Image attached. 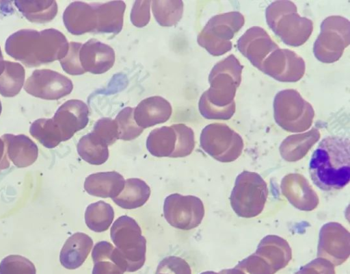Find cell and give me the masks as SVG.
<instances>
[{"mask_svg":"<svg viewBox=\"0 0 350 274\" xmlns=\"http://www.w3.org/2000/svg\"><path fill=\"white\" fill-rule=\"evenodd\" d=\"M68 48L66 36L53 28L39 32L20 29L8 38L5 45L8 55L29 68L61 60Z\"/></svg>","mask_w":350,"mask_h":274,"instance_id":"cell-1","label":"cell"},{"mask_svg":"<svg viewBox=\"0 0 350 274\" xmlns=\"http://www.w3.org/2000/svg\"><path fill=\"white\" fill-rule=\"evenodd\" d=\"M243 66L233 54L217 63L212 68L210 88L201 96L198 108L208 119H230L235 112L234 96L241 81Z\"/></svg>","mask_w":350,"mask_h":274,"instance_id":"cell-2","label":"cell"},{"mask_svg":"<svg viewBox=\"0 0 350 274\" xmlns=\"http://www.w3.org/2000/svg\"><path fill=\"white\" fill-rule=\"evenodd\" d=\"M349 138L327 136L313 152L309 173L313 184L323 191L345 188L350 179Z\"/></svg>","mask_w":350,"mask_h":274,"instance_id":"cell-3","label":"cell"},{"mask_svg":"<svg viewBox=\"0 0 350 274\" xmlns=\"http://www.w3.org/2000/svg\"><path fill=\"white\" fill-rule=\"evenodd\" d=\"M266 20L270 29L286 45L299 47L304 44L313 31L312 21L300 16L291 1H275L266 9Z\"/></svg>","mask_w":350,"mask_h":274,"instance_id":"cell-4","label":"cell"},{"mask_svg":"<svg viewBox=\"0 0 350 274\" xmlns=\"http://www.w3.org/2000/svg\"><path fill=\"white\" fill-rule=\"evenodd\" d=\"M110 236L124 263L126 272L139 270L146 261V240L136 221L126 215L113 223Z\"/></svg>","mask_w":350,"mask_h":274,"instance_id":"cell-5","label":"cell"},{"mask_svg":"<svg viewBox=\"0 0 350 274\" xmlns=\"http://www.w3.org/2000/svg\"><path fill=\"white\" fill-rule=\"evenodd\" d=\"M273 114L276 123L291 132L309 129L314 116L310 103L293 89L283 90L277 93L273 101Z\"/></svg>","mask_w":350,"mask_h":274,"instance_id":"cell-6","label":"cell"},{"mask_svg":"<svg viewBox=\"0 0 350 274\" xmlns=\"http://www.w3.org/2000/svg\"><path fill=\"white\" fill-rule=\"evenodd\" d=\"M244 23L243 14L236 11L214 16L198 34V43L211 55H221L231 50V40Z\"/></svg>","mask_w":350,"mask_h":274,"instance_id":"cell-7","label":"cell"},{"mask_svg":"<svg viewBox=\"0 0 350 274\" xmlns=\"http://www.w3.org/2000/svg\"><path fill=\"white\" fill-rule=\"evenodd\" d=\"M349 21L340 16H330L321 25V33L313 47L315 57L324 63L337 61L350 42Z\"/></svg>","mask_w":350,"mask_h":274,"instance_id":"cell-8","label":"cell"},{"mask_svg":"<svg viewBox=\"0 0 350 274\" xmlns=\"http://www.w3.org/2000/svg\"><path fill=\"white\" fill-rule=\"evenodd\" d=\"M163 210L166 221L173 227L182 230L198 227L204 214V205L200 198L179 193L165 197Z\"/></svg>","mask_w":350,"mask_h":274,"instance_id":"cell-9","label":"cell"},{"mask_svg":"<svg viewBox=\"0 0 350 274\" xmlns=\"http://www.w3.org/2000/svg\"><path fill=\"white\" fill-rule=\"evenodd\" d=\"M73 89L72 81L50 69L35 70L24 84L29 95L46 100H57L69 95Z\"/></svg>","mask_w":350,"mask_h":274,"instance_id":"cell-10","label":"cell"},{"mask_svg":"<svg viewBox=\"0 0 350 274\" xmlns=\"http://www.w3.org/2000/svg\"><path fill=\"white\" fill-rule=\"evenodd\" d=\"M260 71L279 82H295L304 75L306 64L294 51L278 48L265 60Z\"/></svg>","mask_w":350,"mask_h":274,"instance_id":"cell-11","label":"cell"},{"mask_svg":"<svg viewBox=\"0 0 350 274\" xmlns=\"http://www.w3.org/2000/svg\"><path fill=\"white\" fill-rule=\"evenodd\" d=\"M239 51L260 70L265 60L280 48L267 32L260 27L248 29L237 41Z\"/></svg>","mask_w":350,"mask_h":274,"instance_id":"cell-12","label":"cell"},{"mask_svg":"<svg viewBox=\"0 0 350 274\" xmlns=\"http://www.w3.org/2000/svg\"><path fill=\"white\" fill-rule=\"evenodd\" d=\"M200 146L213 158L221 161L223 153L230 147L243 148L241 137L227 125L211 123L206 125L200 134Z\"/></svg>","mask_w":350,"mask_h":274,"instance_id":"cell-13","label":"cell"},{"mask_svg":"<svg viewBox=\"0 0 350 274\" xmlns=\"http://www.w3.org/2000/svg\"><path fill=\"white\" fill-rule=\"evenodd\" d=\"M88 115V108L83 101L70 99L59 107L52 119L65 141L85 127L89 121Z\"/></svg>","mask_w":350,"mask_h":274,"instance_id":"cell-14","label":"cell"},{"mask_svg":"<svg viewBox=\"0 0 350 274\" xmlns=\"http://www.w3.org/2000/svg\"><path fill=\"white\" fill-rule=\"evenodd\" d=\"M115 59L113 49L95 38L82 44L79 50V60L85 72L104 73L113 67Z\"/></svg>","mask_w":350,"mask_h":274,"instance_id":"cell-15","label":"cell"},{"mask_svg":"<svg viewBox=\"0 0 350 274\" xmlns=\"http://www.w3.org/2000/svg\"><path fill=\"white\" fill-rule=\"evenodd\" d=\"M246 185L247 187H245L240 178L237 177L231 193L230 203L232 204L241 199V203L232 208L234 210L240 203L242 204L237 212L239 216L246 204L252 205L253 216H256L262 212L265 207L268 195L267 186L257 173L255 175L254 182H252V186L250 182Z\"/></svg>","mask_w":350,"mask_h":274,"instance_id":"cell-16","label":"cell"},{"mask_svg":"<svg viewBox=\"0 0 350 274\" xmlns=\"http://www.w3.org/2000/svg\"><path fill=\"white\" fill-rule=\"evenodd\" d=\"M63 22L66 29L73 35L94 32L96 16L92 3L72 2L64 12Z\"/></svg>","mask_w":350,"mask_h":274,"instance_id":"cell-17","label":"cell"},{"mask_svg":"<svg viewBox=\"0 0 350 274\" xmlns=\"http://www.w3.org/2000/svg\"><path fill=\"white\" fill-rule=\"evenodd\" d=\"M172 112V106L166 99L152 96L143 99L134 108V119L144 129L166 122Z\"/></svg>","mask_w":350,"mask_h":274,"instance_id":"cell-18","label":"cell"},{"mask_svg":"<svg viewBox=\"0 0 350 274\" xmlns=\"http://www.w3.org/2000/svg\"><path fill=\"white\" fill-rule=\"evenodd\" d=\"M124 177L116 171L92 173L84 182V189L90 195L113 199L119 195L124 186Z\"/></svg>","mask_w":350,"mask_h":274,"instance_id":"cell-19","label":"cell"},{"mask_svg":"<svg viewBox=\"0 0 350 274\" xmlns=\"http://www.w3.org/2000/svg\"><path fill=\"white\" fill-rule=\"evenodd\" d=\"M96 16L94 33L117 34L122 29L126 4L122 1L92 3Z\"/></svg>","mask_w":350,"mask_h":274,"instance_id":"cell-20","label":"cell"},{"mask_svg":"<svg viewBox=\"0 0 350 274\" xmlns=\"http://www.w3.org/2000/svg\"><path fill=\"white\" fill-rule=\"evenodd\" d=\"M93 247L90 236L77 232L66 242L62 252L61 261L63 265L70 269L79 267L85 262Z\"/></svg>","mask_w":350,"mask_h":274,"instance_id":"cell-21","label":"cell"},{"mask_svg":"<svg viewBox=\"0 0 350 274\" xmlns=\"http://www.w3.org/2000/svg\"><path fill=\"white\" fill-rule=\"evenodd\" d=\"M150 195V188L144 180L129 178L125 180L122 192L112 200L123 209L133 210L144 206Z\"/></svg>","mask_w":350,"mask_h":274,"instance_id":"cell-22","label":"cell"},{"mask_svg":"<svg viewBox=\"0 0 350 274\" xmlns=\"http://www.w3.org/2000/svg\"><path fill=\"white\" fill-rule=\"evenodd\" d=\"M176 132L171 126H163L152 129L146 139V148L155 157H170L176 146Z\"/></svg>","mask_w":350,"mask_h":274,"instance_id":"cell-23","label":"cell"},{"mask_svg":"<svg viewBox=\"0 0 350 274\" xmlns=\"http://www.w3.org/2000/svg\"><path fill=\"white\" fill-rule=\"evenodd\" d=\"M16 7L31 23H45L52 21L57 13L55 1H15Z\"/></svg>","mask_w":350,"mask_h":274,"instance_id":"cell-24","label":"cell"},{"mask_svg":"<svg viewBox=\"0 0 350 274\" xmlns=\"http://www.w3.org/2000/svg\"><path fill=\"white\" fill-rule=\"evenodd\" d=\"M25 71L19 63L4 61L0 74V94L5 97L17 95L25 84Z\"/></svg>","mask_w":350,"mask_h":274,"instance_id":"cell-25","label":"cell"},{"mask_svg":"<svg viewBox=\"0 0 350 274\" xmlns=\"http://www.w3.org/2000/svg\"><path fill=\"white\" fill-rule=\"evenodd\" d=\"M114 219L112 206L98 201L90 204L85 212V223L88 227L95 232H103L111 226Z\"/></svg>","mask_w":350,"mask_h":274,"instance_id":"cell-26","label":"cell"},{"mask_svg":"<svg viewBox=\"0 0 350 274\" xmlns=\"http://www.w3.org/2000/svg\"><path fill=\"white\" fill-rule=\"evenodd\" d=\"M114 246L107 241H99L92 251L94 266L92 274H124V271L112 260Z\"/></svg>","mask_w":350,"mask_h":274,"instance_id":"cell-27","label":"cell"},{"mask_svg":"<svg viewBox=\"0 0 350 274\" xmlns=\"http://www.w3.org/2000/svg\"><path fill=\"white\" fill-rule=\"evenodd\" d=\"M151 7L155 20L163 27L175 25L183 13V2L180 0H154L151 1Z\"/></svg>","mask_w":350,"mask_h":274,"instance_id":"cell-28","label":"cell"},{"mask_svg":"<svg viewBox=\"0 0 350 274\" xmlns=\"http://www.w3.org/2000/svg\"><path fill=\"white\" fill-rule=\"evenodd\" d=\"M77 148L79 156L92 165L103 164L109 158L108 147L94 141L89 134L81 137Z\"/></svg>","mask_w":350,"mask_h":274,"instance_id":"cell-29","label":"cell"},{"mask_svg":"<svg viewBox=\"0 0 350 274\" xmlns=\"http://www.w3.org/2000/svg\"><path fill=\"white\" fill-rule=\"evenodd\" d=\"M29 132L47 147H54L63 141L62 136L52 118L36 120L31 124Z\"/></svg>","mask_w":350,"mask_h":274,"instance_id":"cell-30","label":"cell"},{"mask_svg":"<svg viewBox=\"0 0 350 274\" xmlns=\"http://www.w3.org/2000/svg\"><path fill=\"white\" fill-rule=\"evenodd\" d=\"M114 120L118 127V139L131 140L137 138L144 131L134 119V108H123Z\"/></svg>","mask_w":350,"mask_h":274,"instance_id":"cell-31","label":"cell"},{"mask_svg":"<svg viewBox=\"0 0 350 274\" xmlns=\"http://www.w3.org/2000/svg\"><path fill=\"white\" fill-rule=\"evenodd\" d=\"M89 134L94 141L106 147L111 145L118 139L116 123L111 118L104 117L98 120Z\"/></svg>","mask_w":350,"mask_h":274,"instance_id":"cell-32","label":"cell"},{"mask_svg":"<svg viewBox=\"0 0 350 274\" xmlns=\"http://www.w3.org/2000/svg\"><path fill=\"white\" fill-rule=\"evenodd\" d=\"M176 136V149L171 158H183L189 155L195 147L194 133L192 129L183 123L172 125Z\"/></svg>","mask_w":350,"mask_h":274,"instance_id":"cell-33","label":"cell"},{"mask_svg":"<svg viewBox=\"0 0 350 274\" xmlns=\"http://www.w3.org/2000/svg\"><path fill=\"white\" fill-rule=\"evenodd\" d=\"M82 43L71 42L66 56L59 60L63 70L68 74L79 75L85 73L79 60V50Z\"/></svg>","mask_w":350,"mask_h":274,"instance_id":"cell-34","label":"cell"},{"mask_svg":"<svg viewBox=\"0 0 350 274\" xmlns=\"http://www.w3.org/2000/svg\"><path fill=\"white\" fill-rule=\"evenodd\" d=\"M155 274H191V271L189 264L184 259L170 256L159 262Z\"/></svg>","mask_w":350,"mask_h":274,"instance_id":"cell-35","label":"cell"},{"mask_svg":"<svg viewBox=\"0 0 350 274\" xmlns=\"http://www.w3.org/2000/svg\"><path fill=\"white\" fill-rule=\"evenodd\" d=\"M151 1H135L131 12V21L137 27H143L148 25L150 18V8Z\"/></svg>","mask_w":350,"mask_h":274,"instance_id":"cell-36","label":"cell"},{"mask_svg":"<svg viewBox=\"0 0 350 274\" xmlns=\"http://www.w3.org/2000/svg\"><path fill=\"white\" fill-rule=\"evenodd\" d=\"M4 60L2 55V52L0 47V74L3 71V67H4Z\"/></svg>","mask_w":350,"mask_h":274,"instance_id":"cell-37","label":"cell"},{"mask_svg":"<svg viewBox=\"0 0 350 274\" xmlns=\"http://www.w3.org/2000/svg\"><path fill=\"white\" fill-rule=\"evenodd\" d=\"M1 110H2V106H1V101H0V115H1Z\"/></svg>","mask_w":350,"mask_h":274,"instance_id":"cell-38","label":"cell"}]
</instances>
